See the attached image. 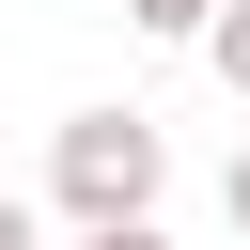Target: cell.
I'll return each mask as SVG.
<instances>
[{"instance_id": "1", "label": "cell", "mask_w": 250, "mask_h": 250, "mask_svg": "<svg viewBox=\"0 0 250 250\" xmlns=\"http://www.w3.org/2000/svg\"><path fill=\"white\" fill-rule=\"evenodd\" d=\"M156 188H172V141H156V109H62V125H47V203H62L78 234H109V219H156Z\"/></svg>"}, {"instance_id": "2", "label": "cell", "mask_w": 250, "mask_h": 250, "mask_svg": "<svg viewBox=\"0 0 250 250\" xmlns=\"http://www.w3.org/2000/svg\"><path fill=\"white\" fill-rule=\"evenodd\" d=\"M203 62H219V94H250V0H219V31H203Z\"/></svg>"}, {"instance_id": "3", "label": "cell", "mask_w": 250, "mask_h": 250, "mask_svg": "<svg viewBox=\"0 0 250 250\" xmlns=\"http://www.w3.org/2000/svg\"><path fill=\"white\" fill-rule=\"evenodd\" d=\"M125 31H172V47H203V31H219V0H125Z\"/></svg>"}, {"instance_id": "4", "label": "cell", "mask_w": 250, "mask_h": 250, "mask_svg": "<svg viewBox=\"0 0 250 250\" xmlns=\"http://www.w3.org/2000/svg\"><path fill=\"white\" fill-rule=\"evenodd\" d=\"M78 250H172V234H156V219H109V234H78Z\"/></svg>"}, {"instance_id": "5", "label": "cell", "mask_w": 250, "mask_h": 250, "mask_svg": "<svg viewBox=\"0 0 250 250\" xmlns=\"http://www.w3.org/2000/svg\"><path fill=\"white\" fill-rule=\"evenodd\" d=\"M0 250H47V219H31V203H16V188H0Z\"/></svg>"}, {"instance_id": "6", "label": "cell", "mask_w": 250, "mask_h": 250, "mask_svg": "<svg viewBox=\"0 0 250 250\" xmlns=\"http://www.w3.org/2000/svg\"><path fill=\"white\" fill-rule=\"evenodd\" d=\"M219 203H234V234H250V141H234V172H219Z\"/></svg>"}]
</instances>
